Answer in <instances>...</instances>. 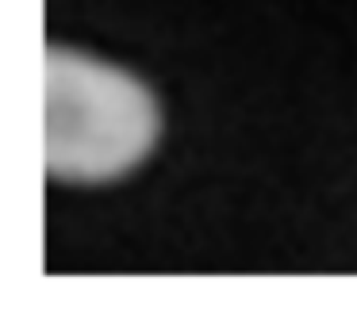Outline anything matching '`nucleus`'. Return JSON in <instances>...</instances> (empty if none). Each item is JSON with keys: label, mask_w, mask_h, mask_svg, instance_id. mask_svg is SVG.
Instances as JSON below:
<instances>
[{"label": "nucleus", "mask_w": 357, "mask_h": 322, "mask_svg": "<svg viewBox=\"0 0 357 322\" xmlns=\"http://www.w3.org/2000/svg\"><path fill=\"white\" fill-rule=\"evenodd\" d=\"M162 130L158 100L135 73L81 50L47 54V153L50 181L108 184L150 158Z\"/></svg>", "instance_id": "f257e3e1"}]
</instances>
